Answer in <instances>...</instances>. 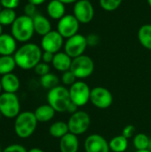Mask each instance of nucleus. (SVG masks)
Segmentation results:
<instances>
[{"mask_svg": "<svg viewBox=\"0 0 151 152\" xmlns=\"http://www.w3.org/2000/svg\"><path fill=\"white\" fill-rule=\"evenodd\" d=\"M42 48L34 43H25L13 54L17 67L24 70L34 69L42 61Z\"/></svg>", "mask_w": 151, "mask_h": 152, "instance_id": "obj_1", "label": "nucleus"}, {"mask_svg": "<svg viewBox=\"0 0 151 152\" xmlns=\"http://www.w3.org/2000/svg\"><path fill=\"white\" fill-rule=\"evenodd\" d=\"M37 119L31 111L20 112L14 120V132L17 136L21 139H27L30 137L36 129Z\"/></svg>", "mask_w": 151, "mask_h": 152, "instance_id": "obj_2", "label": "nucleus"}, {"mask_svg": "<svg viewBox=\"0 0 151 152\" xmlns=\"http://www.w3.org/2000/svg\"><path fill=\"white\" fill-rule=\"evenodd\" d=\"M11 32L16 41L21 43L28 42L35 33L33 18L25 14L20 15L12 24Z\"/></svg>", "mask_w": 151, "mask_h": 152, "instance_id": "obj_3", "label": "nucleus"}, {"mask_svg": "<svg viewBox=\"0 0 151 152\" xmlns=\"http://www.w3.org/2000/svg\"><path fill=\"white\" fill-rule=\"evenodd\" d=\"M47 102L56 112H67L69 104L72 102L69 89L63 86H57L49 90L47 94Z\"/></svg>", "mask_w": 151, "mask_h": 152, "instance_id": "obj_4", "label": "nucleus"}, {"mask_svg": "<svg viewBox=\"0 0 151 152\" xmlns=\"http://www.w3.org/2000/svg\"><path fill=\"white\" fill-rule=\"evenodd\" d=\"M0 112L6 118H15L20 113V103L16 94H0Z\"/></svg>", "mask_w": 151, "mask_h": 152, "instance_id": "obj_5", "label": "nucleus"}, {"mask_svg": "<svg viewBox=\"0 0 151 152\" xmlns=\"http://www.w3.org/2000/svg\"><path fill=\"white\" fill-rule=\"evenodd\" d=\"M70 70L77 79H85L93 73L94 62L91 57L83 54L72 60Z\"/></svg>", "mask_w": 151, "mask_h": 152, "instance_id": "obj_6", "label": "nucleus"}, {"mask_svg": "<svg viewBox=\"0 0 151 152\" xmlns=\"http://www.w3.org/2000/svg\"><path fill=\"white\" fill-rule=\"evenodd\" d=\"M91 125V118L88 113L83 110H77L71 114L68 121L69 133L80 135L85 134Z\"/></svg>", "mask_w": 151, "mask_h": 152, "instance_id": "obj_7", "label": "nucleus"}, {"mask_svg": "<svg viewBox=\"0 0 151 152\" xmlns=\"http://www.w3.org/2000/svg\"><path fill=\"white\" fill-rule=\"evenodd\" d=\"M91 90L84 81H77L69 89L71 102L78 107L85 106L90 101Z\"/></svg>", "mask_w": 151, "mask_h": 152, "instance_id": "obj_8", "label": "nucleus"}, {"mask_svg": "<svg viewBox=\"0 0 151 152\" xmlns=\"http://www.w3.org/2000/svg\"><path fill=\"white\" fill-rule=\"evenodd\" d=\"M87 46L86 37L78 33L67 39L64 44V52L72 59H75L83 55Z\"/></svg>", "mask_w": 151, "mask_h": 152, "instance_id": "obj_9", "label": "nucleus"}, {"mask_svg": "<svg viewBox=\"0 0 151 152\" xmlns=\"http://www.w3.org/2000/svg\"><path fill=\"white\" fill-rule=\"evenodd\" d=\"M79 25V21L73 14H65L58 20L57 31L63 37V38L68 39L78 34Z\"/></svg>", "mask_w": 151, "mask_h": 152, "instance_id": "obj_10", "label": "nucleus"}, {"mask_svg": "<svg viewBox=\"0 0 151 152\" xmlns=\"http://www.w3.org/2000/svg\"><path fill=\"white\" fill-rule=\"evenodd\" d=\"M90 102L96 108L105 110L111 106L113 102V95L107 88L96 86L91 90Z\"/></svg>", "mask_w": 151, "mask_h": 152, "instance_id": "obj_11", "label": "nucleus"}, {"mask_svg": "<svg viewBox=\"0 0 151 152\" xmlns=\"http://www.w3.org/2000/svg\"><path fill=\"white\" fill-rule=\"evenodd\" d=\"M73 15L82 24L90 23L94 17V8L89 0H78L73 7Z\"/></svg>", "mask_w": 151, "mask_h": 152, "instance_id": "obj_12", "label": "nucleus"}, {"mask_svg": "<svg viewBox=\"0 0 151 152\" xmlns=\"http://www.w3.org/2000/svg\"><path fill=\"white\" fill-rule=\"evenodd\" d=\"M64 38L57 30H51L49 33L42 37L41 48L43 51L57 53L64 45Z\"/></svg>", "mask_w": 151, "mask_h": 152, "instance_id": "obj_13", "label": "nucleus"}, {"mask_svg": "<svg viewBox=\"0 0 151 152\" xmlns=\"http://www.w3.org/2000/svg\"><path fill=\"white\" fill-rule=\"evenodd\" d=\"M85 152H109V144L101 135L93 134L86 137L84 143Z\"/></svg>", "mask_w": 151, "mask_h": 152, "instance_id": "obj_14", "label": "nucleus"}, {"mask_svg": "<svg viewBox=\"0 0 151 152\" xmlns=\"http://www.w3.org/2000/svg\"><path fill=\"white\" fill-rule=\"evenodd\" d=\"M17 51V41L12 34L3 33L0 36V56L12 55Z\"/></svg>", "mask_w": 151, "mask_h": 152, "instance_id": "obj_15", "label": "nucleus"}, {"mask_svg": "<svg viewBox=\"0 0 151 152\" xmlns=\"http://www.w3.org/2000/svg\"><path fill=\"white\" fill-rule=\"evenodd\" d=\"M1 85H2V90L4 93L16 94V92H18V90L20 89V82L19 77L15 74L9 73L2 76Z\"/></svg>", "mask_w": 151, "mask_h": 152, "instance_id": "obj_16", "label": "nucleus"}, {"mask_svg": "<svg viewBox=\"0 0 151 152\" xmlns=\"http://www.w3.org/2000/svg\"><path fill=\"white\" fill-rule=\"evenodd\" d=\"M79 148V141L77 135L68 133L60 139L61 152H77Z\"/></svg>", "mask_w": 151, "mask_h": 152, "instance_id": "obj_17", "label": "nucleus"}, {"mask_svg": "<svg viewBox=\"0 0 151 152\" xmlns=\"http://www.w3.org/2000/svg\"><path fill=\"white\" fill-rule=\"evenodd\" d=\"M72 60L73 59L69 56L65 52H59L57 53H54L52 64L56 70L63 73L70 69Z\"/></svg>", "mask_w": 151, "mask_h": 152, "instance_id": "obj_18", "label": "nucleus"}, {"mask_svg": "<svg viewBox=\"0 0 151 152\" xmlns=\"http://www.w3.org/2000/svg\"><path fill=\"white\" fill-rule=\"evenodd\" d=\"M33 24L35 33L44 37L52 30V24L50 20L42 14H36L33 17Z\"/></svg>", "mask_w": 151, "mask_h": 152, "instance_id": "obj_19", "label": "nucleus"}, {"mask_svg": "<svg viewBox=\"0 0 151 152\" xmlns=\"http://www.w3.org/2000/svg\"><path fill=\"white\" fill-rule=\"evenodd\" d=\"M48 16L53 20H60L66 14L65 4L59 0H51L46 7Z\"/></svg>", "mask_w": 151, "mask_h": 152, "instance_id": "obj_20", "label": "nucleus"}, {"mask_svg": "<svg viewBox=\"0 0 151 152\" xmlns=\"http://www.w3.org/2000/svg\"><path fill=\"white\" fill-rule=\"evenodd\" d=\"M55 112L56 111L53 109V107L47 103V104H43V105L38 106L35 110L34 114L38 122L44 123V122H48L52 120L55 115Z\"/></svg>", "mask_w": 151, "mask_h": 152, "instance_id": "obj_21", "label": "nucleus"}, {"mask_svg": "<svg viewBox=\"0 0 151 152\" xmlns=\"http://www.w3.org/2000/svg\"><path fill=\"white\" fill-rule=\"evenodd\" d=\"M138 39L144 48L151 50V24H144L139 28Z\"/></svg>", "mask_w": 151, "mask_h": 152, "instance_id": "obj_22", "label": "nucleus"}, {"mask_svg": "<svg viewBox=\"0 0 151 152\" xmlns=\"http://www.w3.org/2000/svg\"><path fill=\"white\" fill-rule=\"evenodd\" d=\"M68 133H69V126L68 123L64 121H56L53 123L49 127V134L54 138L61 139Z\"/></svg>", "mask_w": 151, "mask_h": 152, "instance_id": "obj_23", "label": "nucleus"}, {"mask_svg": "<svg viewBox=\"0 0 151 152\" xmlns=\"http://www.w3.org/2000/svg\"><path fill=\"white\" fill-rule=\"evenodd\" d=\"M109 144L112 152H125L128 148V139L122 134L117 135L109 142Z\"/></svg>", "mask_w": 151, "mask_h": 152, "instance_id": "obj_24", "label": "nucleus"}, {"mask_svg": "<svg viewBox=\"0 0 151 152\" xmlns=\"http://www.w3.org/2000/svg\"><path fill=\"white\" fill-rule=\"evenodd\" d=\"M16 62L12 55L0 56V75L4 76L9 73H12L16 67Z\"/></svg>", "mask_w": 151, "mask_h": 152, "instance_id": "obj_25", "label": "nucleus"}, {"mask_svg": "<svg viewBox=\"0 0 151 152\" xmlns=\"http://www.w3.org/2000/svg\"><path fill=\"white\" fill-rule=\"evenodd\" d=\"M151 140L150 137L142 133L137 134L134 135L133 143L136 151H144V150H150V147Z\"/></svg>", "mask_w": 151, "mask_h": 152, "instance_id": "obj_26", "label": "nucleus"}, {"mask_svg": "<svg viewBox=\"0 0 151 152\" xmlns=\"http://www.w3.org/2000/svg\"><path fill=\"white\" fill-rule=\"evenodd\" d=\"M40 84L43 88L51 90L59 86V77L53 73H48L43 77H40Z\"/></svg>", "mask_w": 151, "mask_h": 152, "instance_id": "obj_27", "label": "nucleus"}, {"mask_svg": "<svg viewBox=\"0 0 151 152\" xmlns=\"http://www.w3.org/2000/svg\"><path fill=\"white\" fill-rule=\"evenodd\" d=\"M16 18V12L12 9L3 8L0 12V24L2 26H12Z\"/></svg>", "mask_w": 151, "mask_h": 152, "instance_id": "obj_28", "label": "nucleus"}, {"mask_svg": "<svg viewBox=\"0 0 151 152\" xmlns=\"http://www.w3.org/2000/svg\"><path fill=\"white\" fill-rule=\"evenodd\" d=\"M122 2L123 0H100V5L107 12H113L121 5Z\"/></svg>", "mask_w": 151, "mask_h": 152, "instance_id": "obj_29", "label": "nucleus"}, {"mask_svg": "<svg viewBox=\"0 0 151 152\" xmlns=\"http://www.w3.org/2000/svg\"><path fill=\"white\" fill-rule=\"evenodd\" d=\"M77 77L73 74V72L69 69L68 71H65L61 75V82L65 86H71L74 83L77 82Z\"/></svg>", "mask_w": 151, "mask_h": 152, "instance_id": "obj_30", "label": "nucleus"}, {"mask_svg": "<svg viewBox=\"0 0 151 152\" xmlns=\"http://www.w3.org/2000/svg\"><path fill=\"white\" fill-rule=\"evenodd\" d=\"M34 70H35V73L40 77H43L48 73H50V66L49 64L45 63V62H43V61H40L35 68H34Z\"/></svg>", "mask_w": 151, "mask_h": 152, "instance_id": "obj_31", "label": "nucleus"}, {"mask_svg": "<svg viewBox=\"0 0 151 152\" xmlns=\"http://www.w3.org/2000/svg\"><path fill=\"white\" fill-rule=\"evenodd\" d=\"M135 132H136V128L133 125H128L126 126L123 131H122V135L125 136L126 139H130V138H133L135 135Z\"/></svg>", "mask_w": 151, "mask_h": 152, "instance_id": "obj_32", "label": "nucleus"}, {"mask_svg": "<svg viewBox=\"0 0 151 152\" xmlns=\"http://www.w3.org/2000/svg\"><path fill=\"white\" fill-rule=\"evenodd\" d=\"M1 6L6 9H12L14 10L20 4V0H0Z\"/></svg>", "mask_w": 151, "mask_h": 152, "instance_id": "obj_33", "label": "nucleus"}, {"mask_svg": "<svg viewBox=\"0 0 151 152\" xmlns=\"http://www.w3.org/2000/svg\"><path fill=\"white\" fill-rule=\"evenodd\" d=\"M23 12L25 15L33 18L36 14V6L30 3H28L27 4H25V6L23 8Z\"/></svg>", "mask_w": 151, "mask_h": 152, "instance_id": "obj_34", "label": "nucleus"}, {"mask_svg": "<svg viewBox=\"0 0 151 152\" xmlns=\"http://www.w3.org/2000/svg\"><path fill=\"white\" fill-rule=\"evenodd\" d=\"M2 152H28L27 149L20 144H12L4 148Z\"/></svg>", "mask_w": 151, "mask_h": 152, "instance_id": "obj_35", "label": "nucleus"}, {"mask_svg": "<svg viewBox=\"0 0 151 152\" xmlns=\"http://www.w3.org/2000/svg\"><path fill=\"white\" fill-rule=\"evenodd\" d=\"M86 40H87V45L90 46H95L99 44L100 41V37L96 35V34H89L86 37Z\"/></svg>", "mask_w": 151, "mask_h": 152, "instance_id": "obj_36", "label": "nucleus"}, {"mask_svg": "<svg viewBox=\"0 0 151 152\" xmlns=\"http://www.w3.org/2000/svg\"><path fill=\"white\" fill-rule=\"evenodd\" d=\"M53 57H54V53H52L50 52L44 51L43 53H42V61L43 62H45L47 64L52 63L53 62Z\"/></svg>", "mask_w": 151, "mask_h": 152, "instance_id": "obj_37", "label": "nucleus"}, {"mask_svg": "<svg viewBox=\"0 0 151 152\" xmlns=\"http://www.w3.org/2000/svg\"><path fill=\"white\" fill-rule=\"evenodd\" d=\"M77 109H78V106H77L75 103L71 102V103L69 104V108H68V111H67V112H69V113L73 114V113H75V112L77 111Z\"/></svg>", "mask_w": 151, "mask_h": 152, "instance_id": "obj_38", "label": "nucleus"}, {"mask_svg": "<svg viewBox=\"0 0 151 152\" xmlns=\"http://www.w3.org/2000/svg\"><path fill=\"white\" fill-rule=\"evenodd\" d=\"M45 1H46V0H28V3H30V4H32L37 6V5H40V4H44Z\"/></svg>", "mask_w": 151, "mask_h": 152, "instance_id": "obj_39", "label": "nucleus"}, {"mask_svg": "<svg viewBox=\"0 0 151 152\" xmlns=\"http://www.w3.org/2000/svg\"><path fill=\"white\" fill-rule=\"evenodd\" d=\"M61 2H62L65 4H75L76 2H77L78 0H59Z\"/></svg>", "mask_w": 151, "mask_h": 152, "instance_id": "obj_40", "label": "nucleus"}, {"mask_svg": "<svg viewBox=\"0 0 151 152\" xmlns=\"http://www.w3.org/2000/svg\"><path fill=\"white\" fill-rule=\"evenodd\" d=\"M28 152H44L43 150L39 149V148H32L29 151H28Z\"/></svg>", "mask_w": 151, "mask_h": 152, "instance_id": "obj_41", "label": "nucleus"}, {"mask_svg": "<svg viewBox=\"0 0 151 152\" xmlns=\"http://www.w3.org/2000/svg\"><path fill=\"white\" fill-rule=\"evenodd\" d=\"M135 152H151L150 150H144V151H136Z\"/></svg>", "mask_w": 151, "mask_h": 152, "instance_id": "obj_42", "label": "nucleus"}, {"mask_svg": "<svg viewBox=\"0 0 151 152\" xmlns=\"http://www.w3.org/2000/svg\"><path fill=\"white\" fill-rule=\"evenodd\" d=\"M2 34H3V26L0 24V36H1Z\"/></svg>", "mask_w": 151, "mask_h": 152, "instance_id": "obj_43", "label": "nucleus"}, {"mask_svg": "<svg viewBox=\"0 0 151 152\" xmlns=\"http://www.w3.org/2000/svg\"><path fill=\"white\" fill-rule=\"evenodd\" d=\"M147 2H148V4L150 5V7L151 8V0H147Z\"/></svg>", "mask_w": 151, "mask_h": 152, "instance_id": "obj_44", "label": "nucleus"}, {"mask_svg": "<svg viewBox=\"0 0 151 152\" xmlns=\"http://www.w3.org/2000/svg\"><path fill=\"white\" fill-rule=\"evenodd\" d=\"M2 91V85H1V78H0V93Z\"/></svg>", "mask_w": 151, "mask_h": 152, "instance_id": "obj_45", "label": "nucleus"}, {"mask_svg": "<svg viewBox=\"0 0 151 152\" xmlns=\"http://www.w3.org/2000/svg\"><path fill=\"white\" fill-rule=\"evenodd\" d=\"M1 8H2V6H1V3H0V12H1V10H2Z\"/></svg>", "mask_w": 151, "mask_h": 152, "instance_id": "obj_46", "label": "nucleus"}, {"mask_svg": "<svg viewBox=\"0 0 151 152\" xmlns=\"http://www.w3.org/2000/svg\"><path fill=\"white\" fill-rule=\"evenodd\" d=\"M3 151V150H2V149H1V147H0V152H2Z\"/></svg>", "mask_w": 151, "mask_h": 152, "instance_id": "obj_47", "label": "nucleus"}, {"mask_svg": "<svg viewBox=\"0 0 151 152\" xmlns=\"http://www.w3.org/2000/svg\"><path fill=\"white\" fill-rule=\"evenodd\" d=\"M1 117H2V114H1V112H0V119H1Z\"/></svg>", "mask_w": 151, "mask_h": 152, "instance_id": "obj_48", "label": "nucleus"}, {"mask_svg": "<svg viewBox=\"0 0 151 152\" xmlns=\"http://www.w3.org/2000/svg\"><path fill=\"white\" fill-rule=\"evenodd\" d=\"M89 1H91V0H89Z\"/></svg>", "mask_w": 151, "mask_h": 152, "instance_id": "obj_49", "label": "nucleus"}]
</instances>
